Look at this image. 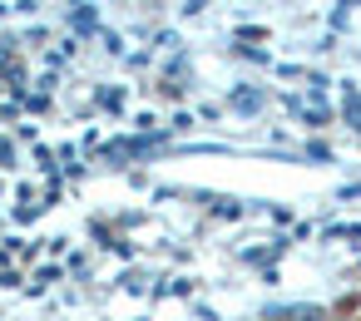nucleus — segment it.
Returning <instances> with one entry per match:
<instances>
[]
</instances>
